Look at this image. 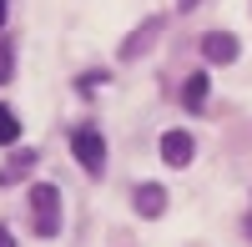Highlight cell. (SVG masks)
<instances>
[{
	"mask_svg": "<svg viewBox=\"0 0 252 247\" xmlns=\"http://www.w3.org/2000/svg\"><path fill=\"white\" fill-rule=\"evenodd\" d=\"M71 156L81 161V172L101 177V172H106V136H101L96 126H76L71 131Z\"/></svg>",
	"mask_w": 252,
	"mask_h": 247,
	"instance_id": "6da1fadb",
	"label": "cell"
},
{
	"mask_svg": "<svg viewBox=\"0 0 252 247\" xmlns=\"http://www.w3.org/2000/svg\"><path fill=\"white\" fill-rule=\"evenodd\" d=\"M31 222H35L40 237H56L61 232V192L51 187V182L31 187Z\"/></svg>",
	"mask_w": 252,
	"mask_h": 247,
	"instance_id": "7a4b0ae2",
	"label": "cell"
},
{
	"mask_svg": "<svg viewBox=\"0 0 252 247\" xmlns=\"http://www.w3.org/2000/svg\"><path fill=\"white\" fill-rule=\"evenodd\" d=\"M192 152H197L192 131H161V161H166V167H187Z\"/></svg>",
	"mask_w": 252,
	"mask_h": 247,
	"instance_id": "3957f363",
	"label": "cell"
},
{
	"mask_svg": "<svg viewBox=\"0 0 252 247\" xmlns=\"http://www.w3.org/2000/svg\"><path fill=\"white\" fill-rule=\"evenodd\" d=\"M237 35H227V31H212V35H202V56L212 61V66H232L237 61Z\"/></svg>",
	"mask_w": 252,
	"mask_h": 247,
	"instance_id": "277c9868",
	"label": "cell"
},
{
	"mask_svg": "<svg viewBox=\"0 0 252 247\" xmlns=\"http://www.w3.org/2000/svg\"><path fill=\"white\" fill-rule=\"evenodd\" d=\"M136 212H141V217H161V212H166V187H161V182L136 187Z\"/></svg>",
	"mask_w": 252,
	"mask_h": 247,
	"instance_id": "5b68a950",
	"label": "cell"
},
{
	"mask_svg": "<svg viewBox=\"0 0 252 247\" xmlns=\"http://www.w3.org/2000/svg\"><path fill=\"white\" fill-rule=\"evenodd\" d=\"M152 35H161V20H146L141 31H131V35L121 40V56H126V61H136V56L146 51V40H152Z\"/></svg>",
	"mask_w": 252,
	"mask_h": 247,
	"instance_id": "8992f818",
	"label": "cell"
},
{
	"mask_svg": "<svg viewBox=\"0 0 252 247\" xmlns=\"http://www.w3.org/2000/svg\"><path fill=\"white\" fill-rule=\"evenodd\" d=\"M207 91H212V86H207L202 71L187 76V86H182V106H187V111H202V106H207Z\"/></svg>",
	"mask_w": 252,
	"mask_h": 247,
	"instance_id": "52a82bcc",
	"label": "cell"
},
{
	"mask_svg": "<svg viewBox=\"0 0 252 247\" xmlns=\"http://www.w3.org/2000/svg\"><path fill=\"white\" fill-rule=\"evenodd\" d=\"M31 167H35V152H15V161H10V167H0V187L20 182V177H26Z\"/></svg>",
	"mask_w": 252,
	"mask_h": 247,
	"instance_id": "ba28073f",
	"label": "cell"
},
{
	"mask_svg": "<svg viewBox=\"0 0 252 247\" xmlns=\"http://www.w3.org/2000/svg\"><path fill=\"white\" fill-rule=\"evenodd\" d=\"M15 136H20V121L10 106H0V147H15Z\"/></svg>",
	"mask_w": 252,
	"mask_h": 247,
	"instance_id": "9c48e42d",
	"label": "cell"
},
{
	"mask_svg": "<svg viewBox=\"0 0 252 247\" xmlns=\"http://www.w3.org/2000/svg\"><path fill=\"white\" fill-rule=\"evenodd\" d=\"M5 76H10V56L0 51V81H5Z\"/></svg>",
	"mask_w": 252,
	"mask_h": 247,
	"instance_id": "30bf717a",
	"label": "cell"
},
{
	"mask_svg": "<svg viewBox=\"0 0 252 247\" xmlns=\"http://www.w3.org/2000/svg\"><path fill=\"white\" fill-rule=\"evenodd\" d=\"M0 247H15V237H10V232H5V227H0Z\"/></svg>",
	"mask_w": 252,
	"mask_h": 247,
	"instance_id": "8fae6325",
	"label": "cell"
},
{
	"mask_svg": "<svg viewBox=\"0 0 252 247\" xmlns=\"http://www.w3.org/2000/svg\"><path fill=\"white\" fill-rule=\"evenodd\" d=\"M5 10H10V0H0V26H5Z\"/></svg>",
	"mask_w": 252,
	"mask_h": 247,
	"instance_id": "7c38bea8",
	"label": "cell"
},
{
	"mask_svg": "<svg viewBox=\"0 0 252 247\" xmlns=\"http://www.w3.org/2000/svg\"><path fill=\"white\" fill-rule=\"evenodd\" d=\"M192 5H197V0H182V10H192Z\"/></svg>",
	"mask_w": 252,
	"mask_h": 247,
	"instance_id": "4fadbf2b",
	"label": "cell"
}]
</instances>
